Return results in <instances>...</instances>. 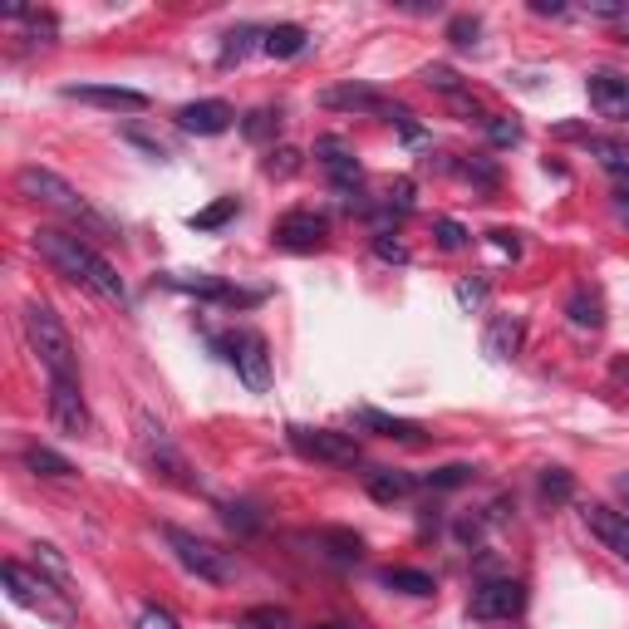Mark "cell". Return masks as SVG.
Here are the masks:
<instances>
[{
	"label": "cell",
	"instance_id": "cell-1",
	"mask_svg": "<svg viewBox=\"0 0 629 629\" xmlns=\"http://www.w3.org/2000/svg\"><path fill=\"white\" fill-rule=\"evenodd\" d=\"M30 246L40 251V261H50L64 281L74 286H89L99 300H114V305H128V286L118 276L114 266L79 236V231H64V227H35L30 231Z\"/></svg>",
	"mask_w": 629,
	"mask_h": 629
},
{
	"label": "cell",
	"instance_id": "cell-2",
	"mask_svg": "<svg viewBox=\"0 0 629 629\" xmlns=\"http://www.w3.org/2000/svg\"><path fill=\"white\" fill-rule=\"evenodd\" d=\"M15 192L20 197H30V202H40V207H50V212H59V217H69L74 227H79V236H114L118 241V227L74 187V182H64L59 172L50 168H20L15 172Z\"/></svg>",
	"mask_w": 629,
	"mask_h": 629
},
{
	"label": "cell",
	"instance_id": "cell-3",
	"mask_svg": "<svg viewBox=\"0 0 629 629\" xmlns=\"http://www.w3.org/2000/svg\"><path fill=\"white\" fill-rule=\"evenodd\" d=\"M20 330H25L30 354L40 359V369H45L50 379H69V384H79V354H74V340H69L64 320L55 315V305L30 300V305L20 310Z\"/></svg>",
	"mask_w": 629,
	"mask_h": 629
},
{
	"label": "cell",
	"instance_id": "cell-4",
	"mask_svg": "<svg viewBox=\"0 0 629 629\" xmlns=\"http://www.w3.org/2000/svg\"><path fill=\"white\" fill-rule=\"evenodd\" d=\"M0 580H5V595H10L15 605H25V610H35V615H45V620H59V625H69V620H74L69 595L59 590L50 575L25 571L20 561H5V566H0Z\"/></svg>",
	"mask_w": 629,
	"mask_h": 629
},
{
	"label": "cell",
	"instance_id": "cell-5",
	"mask_svg": "<svg viewBox=\"0 0 629 629\" xmlns=\"http://www.w3.org/2000/svg\"><path fill=\"white\" fill-rule=\"evenodd\" d=\"M320 104H325V109H340V114L389 118V123H399V128H403V138H408V143H418V138H423V128L413 123V114L403 109L399 99L379 94L374 84H335V89H325V94H320Z\"/></svg>",
	"mask_w": 629,
	"mask_h": 629
},
{
	"label": "cell",
	"instance_id": "cell-6",
	"mask_svg": "<svg viewBox=\"0 0 629 629\" xmlns=\"http://www.w3.org/2000/svg\"><path fill=\"white\" fill-rule=\"evenodd\" d=\"M163 541H168L172 561L182 566L187 575H197V580H207V585H227L236 566H231V556L222 546H212L207 536H197V531H182V526H163Z\"/></svg>",
	"mask_w": 629,
	"mask_h": 629
},
{
	"label": "cell",
	"instance_id": "cell-7",
	"mask_svg": "<svg viewBox=\"0 0 629 629\" xmlns=\"http://www.w3.org/2000/svg\"><path fill=\"white\" fill-rule=\"evenodd\" d=\"M212 349L241 374V384L251 394L271 389V349H266V335H256V330H227V335H212Z\"/></svg>",
	"mask_w": 629,
	"mask_h": 629
},
{
	"label": "cell",
	"instance_id": "cell-8",
	"mask_svg": "<svg viewBox=\"0 0 629 629\" xmlns=\"http://www.w3.org/2000/svg\"><path fill=\"white\" fill-rule=\"evenodd\" d=\"M133 443H138V458L148 462L158 477H168L177 487H197V477H192V467L182 458V448L168 438V428L153 418V413H138L133 418Z\"/></svg>",
	"mask_w": 629,
	"mask_h": 629
},
{
	"label": "cell",
	"instance_id": "cell-9",
	"mask_svg": "<svg viewBox=\"0 0 629 629\" xmlns=\"http://www.w3.org/2000/svg\"><path fill=\"white\" fill-rule=\"evenodd\" d=\"M290 448L310 462H330V467H354L359 462V438L354 433H335V428H300L290 423L286 428Z\"/></svg>",
	"mask_w": 629,
	"mask_h": 629
},
{
	"label": "cell",
	"instance_id": "cell-10",
	"mask_svg": "<svg viewBox=\"0 0 629 629\" xmlns=\"http://www.w3.org/2000/svg\"><path fill=\"white\" fill-rule=\"evenodd\" d=\"M526 610V585L521 580H482L467 600V615L492 625V620H516Z\"/></svg>",
	"mask_w": 629,
	"mask_h": 629
},
{
	"label": "cell",
	"instance_id": "cell-11",
	"mask_svg": "<svg viewBox=\"0 0 629 629\" xmlns=\"http://www.w3.org/2000/svg\"><path fill=\"white\" fill-rule=\"evenodd\" d=\"M45 408H50V423H55L64 438H84L89 433V403L79 394V384H69V379H50V389H45Z\"/></svg>",
	"mask_w": 629,
	"mask_h": 629
},
{
	"label": "cell",
	"instance_id": "cell-12",
	"mask_svg": "<svg viewBox=\"0 0 629 629\" xmlns=\"http://www.w3.org/2000/svg\"><path fill=\"white\" fill-rule=\"evenodd\" d=\"M271 236H276L281 251H320L325 236H330V222H325L320 212H310V207H295V212H286V217L271 227Z\"/></svg>",
	"mask_w": 629,
	"mask_h": 629
},
{
	"label": "cell",
	"instance_id": "cell-13",
	"mask_svg": "<svg viewBox=\"0 0 629 629\" xmlns=\"http://www.w3.org/2000/svg\"><path fill=\"white\" fill-rule=\"evenodd\" d=\"M315 158H320V168L330 172V182H335V192H340L344 202H354V187H359V158H354V148L344 143V138H320L315 143Z\"/></svg>",
	"mask_w": 629,
	"mask_h": 629
},
{
	"label": "cell",
	"instance_id": "cell-14",
	"mask_svg": "<svg viewBox=\"0 0 629 629\" xmlns=\"http://www.w3.org/2000/svg\"><path fill=\"white\" fill-rule=\"evenodd\" d=\"M585 94H590V109H595L600 118H610V123H629V74H610V69H600V74L585 79Z\"/></svg>",
	"mask_w": 629,
	"mask_h": 629
},
{
	"label": "cell",
	"instance_id": "cell-15",
	"mask_svg": "<svg viewBox=\"0 0 629 629\" xmlns=\"http://www.w3.org/2000/svg\"><path fill=\"white\" fill-rule=\"evenodd\" d=\"M64 99L99 104V109H114V114H143L148 109V94L143 89H123V84H64Z\"/></svg>",
	"mask_w": 629,
	"mask_h": 629
},
{
	"label": "cell",
	"instance_id": "cell-16",
	"mask_svg": "<svg viewBox=\"0 0 629 629\" xmlns=\"http://www.w3.org/2000/svg\"><path fill=\"white\" fill-rule=\"evenodd\" d=\"M585 526H590V536L610 551V556H620L629 566V516L625 512H615V507H605V502H590L585 507Z\"/></svg>",
	"mask_w": 629,
	"mask_h": 629
},
{
	"label": "cell",
	"instance_id": "cell-17",
	"mask_svg": "<svg viewBox=\"0 0 629 629\" xmlns=\"http://www.w3.org/2000/svg\"><path fill=\"white\" fill-rule=\"evenodd\" d=\"M236 109H231L227 99H197V104H182L177 109V128L182 133H197V138H217V133H227Z\"/></svg>",
	"mask_w": 629,
	"mask_h": 629
},
{
	"label": "cell",
	"instance_id": "cell-18",
	"mask_svg": "<svg viewBox=\"0 0 629 629\" xmlns=\"http://www.w3.org/2000/svg\"><path fill=\"white\" fill-rule=\"evenodd\" d=\"M172 290H187V295H202V300H217V305H256L261 295L256 290H236L227 281H212V276H163Z\"/></svg>",
	"mask_w": 629,
	"mask_h": 629
},
{
	"label": "cell",
	"instance_id": "cell-19",
	"mask_svg": "<svg viewBox=\"0 0 629 629\" xmlns=\"http://www.w3.org/2000/svg\"><path fill=\"white\" fill-rule=\"evenodd\" d=\"M521 340H526V325L516 315H492L487 330H482V354L487 359H516L521 354Z\"/></svg>",
	"mask_w": 629,
	"mask_h": 629
},
{
	"label": "cell",
	"instance_id": "cell-20",
	"mask_svg": "<svg viewBox=\"0 0 629 629\" xmlns=\"http://www.w3.org/2000/svg\"><path fill=\"white\" fill-rule=\"evenodd\" d=\"M354 423H359L364 433H379V438H394V443H418V438H423V423L394 418V413H384V408H354Z\"/></svg>",
	"mask_w": 629,
	"mask_h": 629
},
{
	"label": "cell",
	"instance_id": "cell-21",
	"mask_svg": "<svg viewBox=\"0 0 629 629\" xmlns=\"http://www.w3.org/2000/svg\"><path fill=\"white\" fill-rule=\"evenodd\" d=\"M418 487V477L413 472H399V467H374V472H364V492L374 497V502H403L408 492Z\"/></svg>",
	"mask_w": 629,
	"mask_h": 629
},
{
	"label": "cell",
	"instance_id": "cell-22",
	"mask_svg": "<svg viewBox=\"0 0 629 629\" xmlns=\"http://www.w3.org/2000/svg\"><path fill=\"white\" fill-rule=\"evenodd\" d=\"M305 45H310V30H305V25H295V20H286V25H271V30H266V40H261V50H266L271 59L305 55Z\"/></svg>",
	"mask_w": 629,
	"mask_h": 629
},
{
	"label": "cell",
	"instance_id": "cell-23",
	"mask_svg": "<svg viewBox=\"0 0 629 629\" xmlns=\"http://www.w3.org/2000/svg\"><path fill=\"white\" fill-rule=\"evenodd\" d=\"M25 467H30L35 477H55V482L74 477V462L64 458V453H55V448H40V443L25 448Z\"/></svg>",
	"mask_w": 629,
	"mask_h": 629
},
{
	"label": "cell",
	"instance_id": "cell-24",
	"mask_svg": "<svg viewBox=\"0 0 629 629\" xmlns=\"http://www.w3.org/2000/svg\"><path fill=\"white\" fill-rule=\"evenodd\" d=\"M379 580L399 595H433V575L413 571V566H389V571H379Z\"/></svg>",
	"mask_w": 629,
	"mask_h": 629
},
{
	"label": "cell",
	"instance_id": "cell-25",
	"mask_svg": "<svg viewBox=\"0 0 629 629\" xmlns=\"http://www.w3.org/2000/svg\"><path fill=\"white\" fill-rule=\"evenodd\" d=\"M566 315H571V325H580V330H600V325H605L600 295H590V290H575L571 300H566Z\"/></svg>",
	"mask_w": 629,
	"mask_h": 629
},
{
	"label": "cell",
	"instance_id": "cell-26",
	"mask_svg": "<svg viewBox=\"0 0 629 629\" xmlns=\"http://www.w3.org/2000/svg\"><path fill=\"white\" fill-rule=\"evenodd\" d=\"M256 40H266V30H256V25H236V30H227V45H222V69H231V64H241V59L251 55V45Z\"/></svg>",
	"mask_w": 629,
	"mask_h": 629
},
{
	"label": "cell",
	"instance_id": "cell-27",
	"mask_svg": "<svg viewBox=\"0 0 629 629\" xmlns=\"http://www.w3.org/2000/svg\"><path fill=\"white\" fill-rule=\"evenodd\" d=\"M236 212H241V202H236V197H222V202H212V207L192 212V217H187V227H192V231H217V227H227Z\"/></svg>",
	"mask_w": 629,
	"mask_h": 629
},
{
	"label": "cell",
	"instance_id": "cell-28",
	"mask_svg": "<svg viewBox=\"0 0 629 629\" xmlns=\"http://www.w3.org/2000/svg\"><path fill=\"white\" fill-rule=\"evenodd\" d=\"M423 84H428V89H438V94H448L453 104H458V99H467V84H462V74H458V69H448V64H428V69H423Z\"/></svg>",
	"mask_w": 629,
	"mask_h": 629
},
{
	"label": "cell",
	"instance_id": "cell-29",
	"mask_svg": "<svg viewBox=\"0 0 629 629\" xmlns=\"http://www.w3.org/2000/svg\"><path fill=\"white\" fill-rule=\"evenodd\" d=\"M580 15L605 20V25H615L620 35H629V0H590V5H580Z\"/></svg>",
	"mask_w": 629,
	"mask_h": 629
},
{
	"label": "cell",
	"instance_id": "cell-30",
	"mask_svg": "<svg viewBox=\"0 0 629 629\" xmlns=\"http://www.w3.org/2000/svg\"><path fill=\"white\" fill-rule=\"evenodd\" d=\"M482 128H487V143H492V148H516V143H521V123H516L512 114L482 118Z\"/></svg>",
	"mask_w": 629,
	"mask_h": 629
},
{
	"label": "cell",
	"instance_id": "cell-31",
	"mask_svg": "<svg viewBox=\"0 0 629 629\" xmlns=\"http://www.w3.org/2000/svg\"><path fill=\"white\" fill-rule=\"evenodd\" d=\"M276 128H281V109H251V114L241 118V133H246L251 143H266Z\"/></svg>",
	"mask_w": 629,
	"mask_h": 629
},
{
	"label": "cell",
	"instance_id": "cell-32",
	"mask_svg": "<svg viewBox=\"0 0 629 629\" xmlns=\"http://www.w3.org/2000/svg\"><path fill=\"white\" fill-rule=\"evenodd\" d=\"M433 241L443 246V251H467L472 246V231L453 222V217H433Z\"/></svg>",
	"mask_w": 629,
	"mask_h": 629
},
{
	"label": "cell",
	"instance_id": "cell-33",
	"mask_svg": "<svg viewBox=\"0 0 629 629\" xmlns=\"http://www.w3.org/2000/svg\"><path fill=\"white\" fill-rule=\"evenodd\" d=\"M541 497L546 502H571L575 497V482L566 467H541Z\"/></svg>",
	"mask_w": 629,
	"mask_h": 629
},
{
	"label": "cell",
	"instance_id": "cell-34",
	"mask_svg": "<svg viewBox=\"0 0 629 629\" xmlns=\"http://www.w3.org/2000/svg\"><path fill=\"white\" fill-rule=\"evenodd\" d=\"M467 477H472V467H467V462H448V467L428 472V477H423V487H433V492H448V487H462Z\"/></svg>",
	"mask_w": 629,
	"mask_h": 629
},
{
	"label": "cell",
	"instance_id": "cell-35",
	"mask_svg": "<svg viewBox=\"0 0 629 629\" xmlns=\"http://www.w3.org/2000/svg\"><path fill=\"white\" fill-rule=\"evenodd\" d=\"M477 35H482V20H477V15H453V20H448V40H453L458 50H472Z\"/></svg>",
	"mask_w": 629,
	"mask_h": 629
},
{
	"label": "cell",
	"instance_id": "cell-36",
	"mask_svg": "<svg viewBox=\"0 0 629 629\" xmlns=\"http://www.w3.org/2000/svg\"><path fill=\"white\" fill-rule=\"evenodd\" d=\"M35 566H45V571L55 575L59 585H64V580H69V561H64V556H59V546H50V541H40V546H35Z\"/></svg>",
	"mask_w": 629,
	"mask_h": 629
},
{
	"label": "cell",
	"instance_id": "cell-37",
	"mask_svg": "<svg viewBox=\"0 0 629 629\" xmlns=\"http://www.w3.org/2000/svg\"><path fill=\"white\" fill-rule=\"evenodd\" d=\"M458 305H467V310L487 305V281H482V276H462L458 281Z\"/></svg>",
	"mask_w": 629,
	"mask_h": 629
},
{
	"label": "cell",
	"instance_id": "cell-38",
	"mask_svg": "<svg viewBox=\"0 0 629 629\" xmlns=\"http://www.w3.org/2000/svg\"><path fill=\"white\" fill-rule=\"evenodd\" d=\"M374 256H379V261H394V266H408V246H403V241H389V231L374 236Z\"/></svg>",
	"mask_w": 629,
	"mask_h": 629
},
{
	"label": "cell",
	"instance_id": "cell-39",
	"mask_svg": "<svg viewBox=\"0 0 629 629\" xmlns=\"http://www.w3.org/2000/svg\"><path fill=\"white\" fill-rule=\"evenodd\" d=\"M241 625L251 629H286V610H246Z\"/></svg>",
	"mask_w": 629,
	"mask_h": 629
},
{
	"label": "cell",
	"instance_id": "cell-40",
	"mask_svg": "<svg viewBox=\"0 0 629 629\" xmlns=\"http://www.w3.org/2000/svg\"><path fill=\"white\" fill-rule=\"evenodd\" d=\"M266 172H271V177H295V172H300V153H295V148H281V153H271Z\"/></svg>",
	"mask_w": 629,
	"mask_h": 629
},
{
	"label": "cell",
	"instance_id": "cell-41",
	"mask_svg": "<svg viewBox=\"0 0 629 629\" xmlns=\"http://www.w3.org/2000/svg\"><path fill=\"white\" fill-rule=\"evenodd\" d=\"M123 138H128L133 148H143L148 158H168V148H163V143H158L153 133H143V128H123Z\"/></svg>",
	"mask_w": 629,
	"mask_h": 629
},
{
	"label": "cell",
	"instance_id": "cell-42",
	"mask_svg": "<svg viewBox=\"0 0 629 629\" xmlns=\"http://www.w3.org/2000/svg\"><path fill=\"white\" fill-rule=\"evenodd\" d=\"M138 629H177V620H172L163 605H143V610H138Z\"/></svg>",
	"mask_w": 629,
	"mask_h": 629
},
{
	"label": "cell",
	"instance_id": "cell-43",
	"mask_svg": "<svg viewBox=\"0 0 629 629\" xmlns=\"http://www.w3.org/2000/svg\"><path fill=\"white\" fill-rule=\"evenodd\" d=\"M462 177H472V182H482V187H497V168L487 163V158H472V163H462Z\"/></svg>",
	"mask_w": 629,
	"mask_h": 629
},
{
	"label": "cell",
	"instance_id": "cell-44",
	"mask_svg": "<svg viewBox=\"0 0 629 629\" xmlns=\"http://www.w3.org/2000/svg\"><path fill=\"white\" fill-rule=\"evenodd\" d=\"M531 15H571L561 0H531Z\"/></svg>",
	"mask_w": 629,
	"mask_h": 629
},
{
	"label": "cell",
	"instance_id": "cell-45",
	"mask_svg": "<svg viewBox=\"0 0 629 629\" xmlns=\"http://www.w3.org/2000/svg\"><path fill=\"white\" fill-rule=\"evenodd\" d=\"M492 241H497V246H502V251H521V241H516V231H492Z\"/></svg>",
	"mask_w": 629,
	"mask_h": 629
},
{
	"label": "cell",
	"instance_id": "cell-46",
	"mask_svg": "<svg viewBox=\"0 0 629 629\" xmlns=\"http://www.w3.org/2000/svg\"><path fill=\"white\" fill-rule=\"evenodd\" d=\"M615 492H620V497L629 502V477H615ZM625 516H629V512H625Z\"/></svg>",
	"mask_w": 629,
	"mask_h": 629
},
{
	"label": "cell",
	"instance_id": "cell-47",
	"mask_svg": "<svg viewBox=\"0 0 629 629\" xmlns=\"http://www.w3.org/2000/svg\"><path fill=\"white\" fill-rule=\"evenodd\" d=\"M315 629H354V625H335V620H330V625H315Z\"/></svg>",
	"mask_w": 629,
	"mask_h": 629
}]
</instances>
